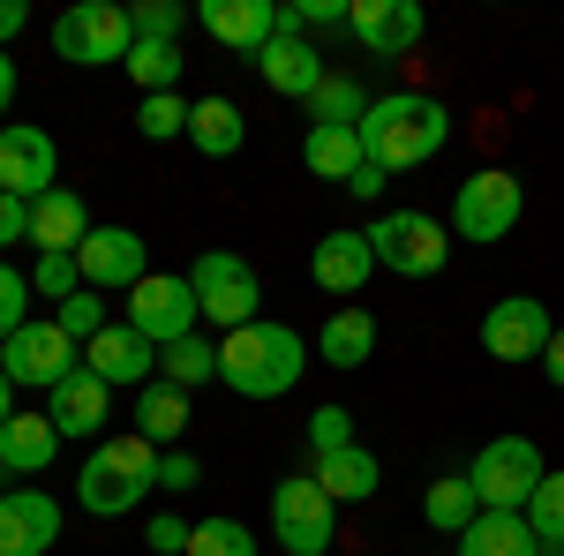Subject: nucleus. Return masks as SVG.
Returning <instances> with one entry per match:
<instances>
[{
  "mask_svg": "<svg viewBox=\"0 0 564 556\" xmlns=\"http://www.w3.org/2000/svg\"><path fill=\"white\" fill-rule=\"evenodd\" d=\"M444 143H452V113H444V98H430V90H384L361 113V159L384 166V173L430 166Z\"/></svg>",
  "mask_w": 564,
  "mask_h": 556,
  "instance_id": "nucleus-1",
  "label": "nucleus"
},
{
  "mask_svg": "<svg viewBox=\"0 0 564 556\" xmlns=\"http://www.w3.org/2000/svg\"><path fill=\"white\" fill-rule=\"evenodd\" d=\"M302 377H308V339L279 316H257V324L218 339V384L241 391V399H286Z\"/></svg>",
  "mask_w": 564,
  "mask_h": 556,
  "instance_id": "nucleus-2",
  "label": "nucleus"
},
{
  "mask_svg": "<svg viewBox=\"0 0 564 556\" xmlns=\"http://www.w3.org/2000/svg\"><path fill=\"white\" fill-rule=\"evenodd\" d=\"M53 53H61L68 68H121L135 53L129 8H113V0H76V8H61V15H53Z\"/></svg>",
  "mask_w": 564,
  "mask_h": 556,
  "instance_id": "nucleus-3",
  "label": "nucleus"
},
{
  "mask_svg": "<svg viewBox=\"0 0 564 556\" xmlns=\"http://www.w3.org/2000/svg\"><path fill=\"white\" fill-rule=\"evenodd\" d=\"M271 542L286 556H324L339 542V504L324 497L316 473H286V481L271 489Z\"/></svg>",
  "mask_w": 564,
  "mask_h": 556,
  "instance_id": "nucleus-4",
  "label": "nucleus"
},
{
  "mask_svg": "<svg viewBox=\"0 0 564 556\" xmlns=\"http://www.w3.org/2000/svg\"><path fill=\"white\" fill-rule=\"evenodd\" d=\"M188 286H196V308H204V324L218 331H241V324H257V263L234 257V249H204V257L188 263Z\"/></svg>",
  "mask_w": 564,
  "mask_h": 556,
  "instance_id": "nucleus-5",
  "label": "nucleus"
},
{
  "mask_svg": "<svg viewBox=\"0 0 564 556\" xmlns=\"http://www.w3.org/2000/svg\"><path fill=\"white\" fill-rule=\"evenodd\" d=\"M542 451L527 444V436H489L475 451V467H467V481H475L481 512H527V497L542 489Z\"/></svg>",
  "mask_w": 564,
  "mask_h": 556,
  "instance_id": "nucleus-6",
  "label": "nucleus"
},
{
  "mask_svg": "<svg viewBox=\"0 0 564 556\" xmlns=\"http://www.w3.org/2000/svg\"><path fill=\"white\" fill-rule=\"evenodd\" d=\"M121 324H135L143 339L159 346H181L204 331V308H196V286H188V271H151L143 286H129V316Z\"/></svg>",
  "mask_w": 564,
  "mask_h": 556,
  "instance_id": "nucleus-7",
  "label": "nucleus"
},
{
  "mask_svg": "<svg viewBox=\"0 0 564 556\" xmlns=\"http://www.w3.org/2000/svg\"><path fill=\"white\" fill-rule=\"evenodd\" d=\"M0 369H8L15 391H53V384H68V377L84 369V346L68 339L53 316H31L15 339L0 346Z\"/></svg>",
  "mask_w": 564,
  "mask_h": 556,
  "instance_id": "nucleus-8",
  "label": "nucleus"
},
{
  "mask_svg": "<svg viewBox=\"0 0 564 556\" xmlns=\"http://www.w3.org/2000/svg\"><path fill=\"white\" fill-rule=\"evenodd\" d=\"M520 211H527L520 173L481 166V173H467L459 196H452V233H459V241H505V233L520 226Z\"/></svg>",
  "mask_w": 564,
  "mask_h": 556,
  "instance_id": "nucleus-9",
  "label": "nucleus"
},
{
  "mask_svg": "<svg viewBox=\"0 0 564 556\" xmlns=\"http://www.w3.org/2000/svg\"><path fill=\"white\" fill-rule=\"evenodd\" d=\"M361 233H369L377 263L399 271V279H436L444 257H452V241H444V226L430 211H384L377 226H361Z\"/></svg>",
  "mask_w": 564,
  "mask_h": 556,
  "instance_id": "nucleus-10",
  "label": "nucleus"
},
{
  "mask_svg": "<svg viewBox=\"0 0 564 556\" xmlns=\"http://www.w3.org/2000/svg\"><path fill=\"white\" fill-rule=\"evenodd\" d=\"M53 173H61V151H53V135H45L39 121H8V129H0V196L39 204V196L61 188Z\"/></svg>",
  "mask_w": 564,
  "mask_h": 556,
  "instance_id": "nucleus-11",
  "label": "nucleus"
},
{
  "mask_svg": "<svg viewBox=\"0 0 564 556\" xmlns=\"http://www.w3.org/2000/svg\"><path fill=\"white\" fill-rule=\"evenodd\" d=\"M347 31L369 61H399V53H414L430 39V15H422V0H354Z\"/></svg>",
  "mask_w": 564,
  "mask_h": 556,
  "instance_id": "nucleus-12",
  "label": "nucleus"
},
{
  "mask_svg": "<svg viewBox=\"0 0 564 556\" xmlns=\"http://www.w3.org/2000/svg\"><path fill=\"white\" fill-rule=\"evenodd\" d=\"M90 294H129L151 279V257H143V233L135 226H90V241L76 249Z\"/></svg>",
  "mask_w": 564,
  "mask_h": 556,
  "instance_id": "nucleus-13",
  "label": "nucleus"
},
{
  "mask_svg": "<svg viewBox=\"0 0 564 556\" xmlns=\"http://www.w3.org/2000/svg\"><path fill=\"white\" fill-rule=\"evenodd\" d=\"M550 308L527 294H505L489 316H481V353L489 361H542V346H550Z\"/></svg>",
  "mask_w": 564,
  "mask_h": 556,
  "instance_id": "nucleus-14",
  "label": "nucleus"
},
{
  "mask_svg": "<svg viewBox=\"0 0 564 556\" xmlns=\"http://www.w3.org/2000/svg\"><path fill=\"white\" fill-rule=\"evenodd\" d=\"M84 369L98 377V384H113V391H143L151 377H159V346L143 339L135 324H106V331L84 346Z\"/></svg>",
  "mask_w": 564,
  "mask_h": 556,
  "instance_id": "nucleus-15",
  "label": "nucleus"
},
{
  "mask_svg": "<svg viewBox=\"0 0 564 556\" xmlns=\"http://www.w3.org/2000/svg\"><path fill=\"white\" fill-rule=\"evenodd\" d=\"M61 542V504L45 489H0V556H45Z\"/></svg>",
  "mask_w": 564,
  "mask_h": 556,
  "instance_id": "nucleus-16",
  "label": "nucleus"
},
{
  "mask_svg": "<svg viewBox=\"0 0 564 556\" xmlns=\"http://www.w3.org/2000/svg\"><path fill=\"white\" fill-rule=\"evenodd\" d=\"M196 23H204V39H218L226 53H241V61H257L263 45L279 39V8L271 0H204Z\"/></svg>",
  "mask_w": 564,
  "mask_h": 556,
  "instance_id": "nucleus-17",
  "label": "nucleus"
},
{
  "mask_svg": "<svg viewBox=\"0 0 564 556\" xmlns=\"http://www.w3.org/2000/svg\"><path fill=\"white\" fill-rule=\"evenodd\" d=\"M45 422L61 428V444H68V436H76V444H84V436H106V422H113V384H98L90 369H76L68 384L45 391Z\"/></svg>",
  "mask_w": 564,
  "mask_h": 556,
  "instance_id": "nucleus-18",
  "label": "nucleus"
},
{
  "mask_svg": "<svg viewBox=\"0 0 564 556\" xmlns=\"http://www.w3.org/2000/svg\"><path fill=\"white\" fill-rule=\"evenodd\" d=\"M143 489H151V481H135V473L121 467L106 444H90V451H84V473H76V504H84L90 519H129L135 504H143Z\"/></svg>",
  "mask_w": 564,
  "mask_h": 556,
  "instance_id": "nucleus-19",
  "label": "nucleus"
},
{
  "mask_svg": "<svg viewBox=\"0 0 564 556\" xmlns=\"http://www.w3.org/2000/svg\"><path fill=\"white\" fill-rule=\"evenodd\" d=\"M308 279H316L324 294L354 301L369 279H377V249H369V233H354V226L324 233V241H316V257H308Z\"/></svg>",
  "mask_w": 564,
  "mask_h": 556,
  "instance_id": "nucleus-20",
  "label": "nucleus"
},
{
  "mask_svg": "<svg viewBox=\"0 0 564 556\" xmlns=\"http://www.w3.org/2000/svg\"><path fill=\"white\" fill-rule=\"evenodd\" d=\"M53 451H61V428L45 422V414H8L0 422V481H39L53 467Z\"/></svg>",
  "mask_w": 564,
  "mask_h": 556,
  "instance_id": "nucleus-21",
  "label": "nucleus"
},
{
  "mask_svg": "<svg viewBox=\"0 0 564 556\" xmlns=\"http://www.w3.org/2000/svg\"><path fill=\"white\" fill-rule=\"evenodd\" d=\"M257 76H263L271 90H279V98H302V106H308V90L324 84L332 68H324V53H316V45H308L302 31H279V39H271V45L257 53Z\"/></svg>",
  "mask_w": 564,
  "mask_h": 556,
  "instance_id": "nucleus-22",
  "label": "nucleus"
},
{
  "mask_svg": "<svg viewBox=\"0 0 564 556\" xmlns=\"http://www.w3.org/2000/svg\"><path fill=\"white\" fill-rule=\"evenodd\" d=\"M31 241H39V257H76L90 241V211L76 188H53V196H39L31 204Z\"/></svg>",
  "mask_w": 564,
  "mask_h": 556,
  "instance_id": "nucleus-23",
  "label": "nucleus"
},
{
  "mask_svg": "<svg viewBox=\"0 0 564 556\" xmlns=\"http://www.w3.org/2000/svg\"><path fill=\"white\" fill-rule=\"evenodd\" d=\"M316 353H324V369H361L369 353H377V316L347 301L339 316H324V331H316Z\"/></svg>",
  "mask_w": 564,
  "mask_h": 556,
  "instance_id": "nucleus-24",
  "label": "nucleus"
},
{
  "mask_svg": "<svg viewBox=\"0 0 564 556\" xmlns=\"http://www.w3.org/2000/svg\"><path fill=\"white\" fill-rule=\"evenodd\" d=\"M135 436L159 444V451H181V436H188V391L151 377V384L135 391Z\"/></svg>",
  "mask_w": 564,
  "mask_h": 556,
  "instance_id": "nucleus-25",
  "label": "nucleus"
},
{
  "mask_svg": "<svg viewBox=\"0 0 564 556\" xmlns=\"http://www.w3.org/2000/svg\"><path fill=\"white\" fill-rule=\"evenodd\" d=\"M188 143H196L204 159H234V151L249 143L241 106H234V98H188Z\"/></svg>",
  "mask_w": 564,
  "mask_h": 556,
  "instance_id": "nucleus-26",
  "label": "nucleus"
},
{
  "mask_svg": "<svg viewBox=\"0 0 564 556\" xmlns=\"http://www.w3.org/2000/svg\"><path fill=\"white\" fill-rule=\"evenodd\" d=\"M316 481H324L332 504H361V497H377L384 467H377L369 444H347V451H324V459H316Z\"/></svg>",
  "mask_w": 564,
  "mask_h": 556,
  "instance_id": "nucleus-27",
  "label": "nucleus"
},
{
  "mask_svg": "<svg viewBox=\"0 0 564 556\" xmlns=\"http://www.w3.org/2000/svg\"><path fill=\"white\" fill-rule=\"evenodd\" d=\"M302 166L316 173V181H339V188H347L354 173L369 166V159H361V129H308L302 135Z\"/></svg>",
  "mask_w": 564,
  "mask_h": 556,
  "instance_id": "nucleus-28",
  "label": "nucleus"
},
{
  "mask_svg": "<svg viewBox=\"0 0 564 556\" xmlns=\"http://www.w3.org/2000/svg\"><path fill=\"white\" fill-rule=\"evenodd\" d=\"M459 556H542V542H534V526L520 512H481L459 534Z\"/></svg>",
  "mask_w": 564,
  "mask_h": 556,
  "instance_id": "nucleus-29",
  "label": "nucleus"
},
{
  "mask_svg": "<svg viewBox=\"0 0 564 556\" xmlns=\"http://www.w3.org/2000/svg\"><path fill=\"white\" fill-rule=\"evenodd\" d=\"M361 113H369V84L361 76H324V84L308 90V129H361Z\"/></svg>",
  "mask_w": 564,
  "mask_h": 556,
  "instance_id": "nucleus-30",
  "label": "nucleus"
},
{
  "mask_svg": "<svg viewBox=\"0 0 564 556\" xmlns=\"http://www.w3.org/2000/svg\"><path fill=\"white\" fill-rule=\"evenodd\" d=\"M422 519H430L436 534H452V542H459V534H467V526L481 519L475 481H467V473H444V481H430V497H422Z\"/></svg>",
  "mask_w": 564,
  "mask_h": 556,
  "instance_id": "nucleus-31",
  "label": "nucleus"
},
{
  "mask_svg": "<svg viewBox=\"0 0 564 556\" xmlns=\"http://www.w3.org/2000/svg\"><path fill=\"white\" fill-rule=\"evenodd\" d=\"M527 526H534V542H542V556H564V467L542 473V489L527 497Z\"/></svg>",
  "mask_w": 564,
  "mask_h": 556,
  "instance_id": "nucleus-32",
  "label": "nucleus"
},
{
  "mask_svg": "<svg viewBox=\"0 0 564 556\" xmlns=\"http://www.w3.org/2000/svg\"><path fill=\"white\" fill-rule=\"evenodd\" d=\"M212 377H218V346L204 339V331L159 353V384H174V391H196V384H212Z\"/></svg>",
  "mask_w": 564,
  "mask_h": 556,
  "instance_id": "nucleus-33",
  "label": "nucleus"
},
{
  "mask_svg": "<svg viewBox=\"0 0 564 556\" xmlns=\"http://www.w3.org/2000/svg\"><path fill=\"white\" fill-rule=\"evenodd\" d=\"M129 68V84L143 90V98H166V90L181 84V45H151V39H135V53L121 61Z\"/></svg>",
  "mask_w": 564,
  "mask_h": 556,
  "instance_id": "nucleus-34",
  "label": "nucleus"
},
{
  "mask_svg": "<svg viewBox=\"0 0 564 556\" xmlns=\"http://www.w3.org/2000/svg\"><path fill=\"white\" fill-rule=\"evenodd\" d=\"M188 556H257V534L241 519H196L188 526Z\"/></svg>",
  "mask_w": 564,
  "mask_h": 556,
  "instance_id": "nucleus-35",
  "label": "nucleus"
},
{
  "mask_svg": "<svg viewBox=\"0 0 564 556\" xmlns=\"http://www.w3.org/2000/svg\"><path fill=\"white\" fill-rule=\"evenodd\" d=\"M129 23H135V39H151V45H181V31H188V8H181V0H135Z\"/></svg>",
  "mask_w": 564,
  "mask_h": 556,
  "instance_id": "nucleus-36",
  "label": "nucleus"
},
{
  "mask_svg": "<svg viewBox=\"0 0 564 556\" xmlns=\"http://www.w3.org/2000/svg\"><path fill=\"white\" fill-rule=\"evenodd\" d=\"M31 301H39V294H31V271H15V263L0 257V346L31 324Z\"/></svg>",
  "mask_w": 564,
  "mask_h": 556,
  "instance_id": "nucleus-37",
  "label": "nucleus"
},
{
  "mask_svg": "<svg viewBox=\"0 0 564 556\" xmlns=\"http://www.w3.org/2000/svg\"><path fill=\"white\" fill-rule=\"evenodd\" d=\"M53 324H61V331H68L76 346H90L98 331H106V324H113V316H106V294H90V286H84V294H68L61 308H53Z\"/></svg>",
  "mask_w": 564,
  "mask_h": 556,
  "instance_id": "nucleus-38",
  "label": "nucleus"
},
{
  "mask_svg": "<svg viewBox=\"0 0 564 556\" xmlns=\"http://www.w3.org/2000/svg\"><path fill=\"white\" fill-rule=\"evenodd\" d=\"M135 129L151 135V143H174V135H188V98H181V90H166V98H143V106H135Z\"/></svg>",
  "mask_w": 564,
  "mask_h": 556,
  "instance_id": "nucleus-39",
  "label": "nucleus"
},
{
  "mask_svg": "<svg viewBox=\"0 0 564 556\" xmlns=\"http://www.w3.org/2000/svg\"><path fill=\"white\" fill-rule=\"evenodd\" d=\"M31 294L61 308L68 294H84V263H76V257H39V263H31Z\"/></svg>",
  "mask_w": 564,
  "mask_h": 556,
  "instance_id": "nucleus-40",
  "label": "nucleus"
},
{
  "mask_svg": "<svg viewBox=\"0 0 564 556\" xmlns=\"http://www.w3.org/2000/svg\"><path fill=\"white\" fill-rule=\"evenodd\" d=\"M347 8L354 0H294L279 8V31H347Z\"/></svg>",
  "mask_w": 564,
  "mask_h": 556,
  "instance_id": "nucleus-41",
  "label": "nucleus"
},
{
  "mask_svg": "<svg viewBox=\"0 0 564 556\" xmlns=\"http://www.w3.org/2000/svg\"><path fill=\"white\" fill-rule=\"evenodd\" d=\"M347 444H354L347 406H316V414H308V451H316V459H324V451H347Z\"/></svg>",
  "mask_w": 564,
  "mask_h": 556,
  "instance_id": "nucleus-42",
  "label": "nucleus"
},
{
  "mask_svg": "<svg viewBox=\"0 0 564 556\" xmlns=\"http://www.w3.org/2000/svg\"><path fill=\"white\" fill-rule=\"evenodd\" d=\"M143 549L151 556H188V519H174V512L143 519Z\"/></svg>",
  "mask_w": 564,
  "mask_h": 556,
  "instance_id": "nucleus-43",
  "label": "nucleus"
},
{
  "mask_svg": "<svg viewBox=\"0 0 564 556\" xmlns=\"http://www.w3.org/2000/svg\"><path fill=\"white\" fill-rule=\"evenodd\" d=\"M196 481H204V459H196V451H166V459H159V489H174V497H188Z\"/></svg>",
  "mask_w": 564,
  "mask_h": 556,
  "instance_id": "nucleus-44",
  "label": "nucleus"
},
{
  "mask_svg": "<svg viewBox=\"0 0 564 556\" xmlns=\"http://www.w3.org/2000/svg\"><path fill=\"white\" fill-rule=\"evenodd\" d=\"M15 241H31V204L23 196H0V249H15Z\"/></svg>",
  "mask_w": 564,
  "mask_h": 556,
  "instance_id": "nucleus-45",
  "label": "nucleus"
},
{
  "mask_svg": "<svg viewBox=\"0 0 564 556\" xmlns=\"http://www.w3.org/2000/svg\"><path fill=\"white\" fill-rule=\"evenodd\" d=\"M23 23H31V0H0V53L8 39H23Z\"/></svg>",
  "mask_w": 564,
  "mask_h": 556,
  "instance_id": "nucleus-46",
  "label": "nucleus"
},
{
  "mask_svg": "<svg viewBox=\"0 0 564 556\" xmlns=\"http://www.w3.org/2000/svg\"><path fill=\"white\" fill-rule=\"evenodd\" d=\"M384 181H391L384 166H361V173L347 181V196H361V204H377V196H384Z\"/></svg>",
  "mask_w": 564,
  "mask_h": 556,
  "instance_id": "nucleus-47",
  "label": "nucleus"
},
{
  "mask_svg": "<svg viewBox=\"0 0 564 556\" xmlns=\"http://www.w3.org/2000/svg\"><path fill=\"white\" fill-rule=\"evenodd\" d=\"M542 377H550V384L564 391V324L550 331V346H542Z\"/></svg>",
  "mask_w": 564,
  "mask_h": 556,
  "instance_id": "nucleus-48",
  "label": "nucleus"
},
{
  "mask_svg": "<svg viewBox=\"0 0 564 556\" xmlns=\"http://www.w3.org/2000/svg\"><path fill=\"white\" fill-rule=\"evenodd\" d=\"M8 106H15V61L0 53V129H8Z\"/></svg>",
  "mask_w": 564,
  "mask_h": 556,
  "instance_id": "nucleus-49",
  "label": "nucleus"
},
{
  "mask_svg": "<svg viewBox=\"0 0 564 556\" xmlns=\"http://www.w3.org/2000/svg\"><path fill=\"white\" fill-rule=\"evenodd\" d=\"M15 414V384H8V369H0V422Z\"/></svg>",
  "mask_w": 564,
  "mask_h": 556,
  "instance_id": "nucleus-50",
  "label": "nucleus"
}]
</instances>
